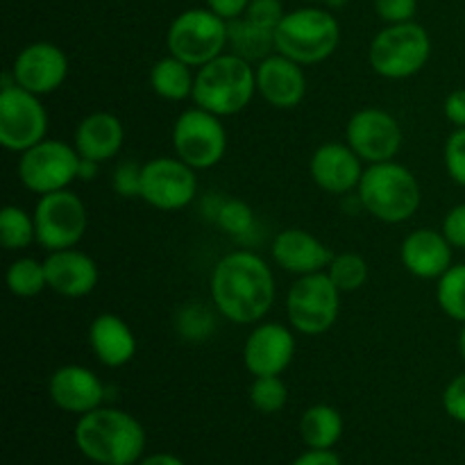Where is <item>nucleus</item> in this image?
Listing matches in <instances>:
<instances>
[{"label":"nucleus","instance_id":"f257e3e1","mask_svg":"<svg viewBox=\"0 0 465 465\" xmlns=\"http://www.w3.org/2000/svg\"><path fill=\"white\" fill-rule=\"evenodd\" d=\"M209 293L223 318L236 325H254L275 304V277L257 252L236 250L213 266Z\"/></svg>","mask_w":465,"mask_h":465},{"label":"nucleus","instance_id":"f03ea898","mask_svg":"<svg viewBox=\"0 0 465 465\" xmlns=\"http://www.w3.org/2000/svg\"><path fill=\"white\" fill-rule=\"evenodd\" d=\"M80 452L100 465H132L145 450L141 422L121 409H94L75 427Z\"/></svg>","mask_w":465,"mask_h":465},{"label":"nucleus","instance_id":"7ed1b4c3","mask_svg":"<svg viewBox=\"0 0 465 465\" xmlns=\"http://www.w3.org/2000/svg\"><path fill=\"white\" fill-rule=\"evenodd\" d=\"M254 91H257V73L252 64L232 53H223L221 57L198 68L191 98L195 107L225 118L243 112L252 103Z\"/></svg>","mask_w":465,"mask_h":465},{"label":"nucleus","instance_id":"20e7f679","mask_svg":"<svg viewBox=\"0 0 465 465\" xmlns=\"http://www.w3.org/2000/svg\"><path fill=\"white\" fill-rule=\"evenodd\" d=\"M359 204L381 223H404L420 207V184L407 166L398 162L371 163L357 186Z\"/></svg>","mask_w":465,"mask_h":465},{"label":"nucleus","instance_id":"39448f33","mask_svg":"<svg viewBox=\"0 0 465 465\" xmlns=\"http://www.w3.org/2000/svg\"><path fill=\"white\" fill-rule=\"evenodd\" d=\"M341 25L330 9L302 7L289 12L275 30L277 53L293 62L309 64L325 62L339 48Z\"/></svg>","mask_w":465,"mask_h":465},{"label":"nucleus","instance_id":"423d86ee","mask_svg":"<svg viewBox=\"0 0 465 465\" xmlns=\"http://www.w3.org/2000/svg\"><path fill=\"white\" fill-rule=\"evenodd\" d=\"M431 39L420 23H395L377 32L371 41L368 59L377 75L386 80H407L430 62Z\"/></svg>","mask_w":465,"mask_h":465},{"label":"nucleus","instance_id":"0eeeda50","mask_svg":"<svg viewBox=\"0 0 465 465\" xmlns=\"http://www.w3.org/2000/svg\"><path fill=\"white\" fill-rule=\"evenodd\" d=\"M168 53L191 68L221 57L227 48V21L212 9H186L171 23L166 35Z\"/></svg>","mask_w":465,"mask_h":465},{"label":"nucleus","instance_id":"6e6552de","mask_svg":"<svg viewBox=\"0 0 465 465\" xmlns=\"http://www.w3.org/2000/svg\"><path fill=\"white\" fill-rule=\"evenodd\" d=\"M341 291L327 271L298 277L286 295L291 327L304 336H321L334 327L341 313Z\"/></svg>","mask_w":465,"mask_h":465},{"label":"nucleus","instance_id":"1a4fd4ad","mask_svg":"<svg viewBox=\"0 0 465 465\" xmlns=\"http://www.w3.org/2000/svg\"><path fill=\"white\" fill-rule=\"evenodd\" d=\"M41 95L30 94L14 82L12 75L3 77L0 89V145L9 153H25L41 143L48 132V112L41 104Z\"/></svg>","mask_w":465,"mask_h":465},{"label":"nucleus","instance_id":"9d476101","mask_svg":"<svg viewBox=\"0 0 465 465\" xmlns=\"http://www.w3.org/2000/svg\"><path fill=\"white\" fill-rule=\"evenodd\" d=\"M80 153L75 145L59 139H44L18 159V180L36 195L64 191L77 180Z\"/></svg>","mask_w":465,"mask_h":465},{"label":"nucleus","instance_id":"9b49d317","mask_svg":"<svg viewBox=\"0 0 465 465\" xmlns=\"http://www.w3.org/2000/svg\"><path fill=\"white\" fill-rule=\"evenodd\" d=\"M175 157L195 171H207L221 163L227 150V132L221 116L203 107H191L177 116L173 125Z\"/></svg>","mask_w":465,"mask_h":465},{"label":"nucleus","instance_id":"f8f14e48","mask_svg":"<svg viewBox=\"0 0 465 465\" xmlns=\"http://www.w3.org/2000/svg\"><path fill=\"white\" fill-rule=\"evenodd\" d=\"M32 216L36 225V243L50 252L75 248L89 225L84 203L68 189L39 195Z\"/></svg>","mask_w":465,"mask_h":465},{"label":"nucleus","instance_id":"ddd939ff","mask_svg":"<svg viewBox=\"0 0 465 465\" xmlns=\"http://www.w3.org/2000/svg\"><path fill=\"white\" fill-rule=\"evenodd\" d=\"M198 195L195 168L180 157H154L143 163L141 200L159 212H177L189 207Z\"/></svg>","mask_w":465,"mask_h":465},{"label":"nucleus","instance_id":"4468645a","mask_svg":"<svg viewBox=\"0 0 465 465\" xmlns=\"http://www.w3.org/2000/svg\"><path fill=\"white\" fill-rule=\"evenodd\" d=\"M345 141L350 148L371 163L393 162L402 148V127L393 114L377 107L359 109L345 125Z\"/></svg>","mask_w":465,"mask_h":465},{"label":"nucleus","instance_id":"2eb2a0df","mask_svg":"<svg viewBox=\"0 0 465 465\" xmlns=\"http://www.w3.org/2000/svg\"><path fill=\"white\" fill-rule=\"evenodd\" d=\"M12 77L18 86H23L30 94H53L68 77L66 53L50 41H35L16 54Z\"/></svg>","mask_w":465,"mask_h":465},{"label":"nucleus","instance_id":"dca6fc26","mask_svg":"<svg viewBox=\"0 0 465 465\" xmlns=\"http://www.w3.org/2000/svg\"><path fill=\"white\" fill-rule=\"evenodd\" d=\"M295 357V336L282 322H262L243 345V363L252 377L282 375Z\"/></svg>","mask_w":465,"mask_h":465},{"label":"nucleus","instance_id":"f3484780","mask_svg":"<svg viewBox=\"0 0 465 465\" xmlns=\"http://www.w3.org/2000/svg\"><path fill=\"white\" fill-rule=\"evenodd\" d=\"M257 91L271 107L295 109L307 95V75L302 64L282 53H272L254 68Z\"/></svg>","mask_w":465,"mask_h":465},{"label":"nucleus","instance_id":"a211bd4d","mask_svg":"<svg viewBox=\"0 0 465 465\" xmlns=\"http://www.w3.org/2000/svg\"><path fill=\"white\" fill-rule=\"evenodd\" d=\"M363 171V159L348 143H322L309 162V173L318 189L334 195L357 189Z\"/></svg>","mask_w":465,"mask_h":465},{"label":"nucleus","instance_id":"6ab92c4d","mask_svg":"<svg viewBox=\"0 0 465 465\" xmlns=\"http://www.w3.org/2000/svg\"><path fill=\"white\" fill-rule=\"evenodd\" d=\"M331 257L334 252L321 239L300 227L282 230L272 241V259L291 275L304 277L327 271Z\"/></svg>","mask_w":465,"mask_h":465},{"label":"nucleus","instance_id":"aec40b11","mask_svg":"<svg viewBox=\"0 0 465 465\" xmlns=\"http://www.w3.org/2000/svg\"><path fill=\"white\" fill-rule=\"evenodd\" d=\"M48 393L54 407L68 413L94 411L103 404L104 386L94 371L84 366H62L48 381Z\"/></svg>","mask_w":465,"mask_h":465},{"label":"nucleus","instance_id":"412c9836","mask_svg":"<svg viewBox=\"0 0 465 465\" xmlns=\"http://www.w3.org/2000/svg\"><path fill=\"white\" fill-rule=\"evenodd\" d=\"M48 289L62 298H84L98 284V263L75 248L54 250L44 259Z\"/></svg>","mask_w":465,"mask_h":465},{"label":"nucleus","instance_id":"4be33fe9","mask_svg":"<svg viewBox=\"0 0 465 465\" xmlns=\"http://www.w3.org/2000/svg\"><path fill=\"white\" fill-rule=\"evenodd\" d=\"M452 250L443 232L420 227L402 241L400 259L418 280H439L452 268Z\"/></svg>","mask_w":465,"mask_h":465},{"label":"nucleus","instance_id":"5701e85b","mask_svg":"<svg viewBox=\"0 0 465 465\" xmlns=\"http://www.w3.org/2000/svg\"><path fill=\"white\" fill-rule=\"evenodd\" d=\"M123 141H125V127L121 118L109 112H94L80 121L73 145L80 157L103 163L121 153Z\"/></svg>","mask_w":465,"mask_h":465},{"label":"nucleus","instance_id":"b1692460","mask_svg":"<svg viewBox=\"0 0 465 465\" xmlns=\"http://www.w3.org/2000/svg\"><path fill=\"white\" fill-rule=\"evenodd\" d=\"M89 345L95 359L107 368H123L134 359L136 339L125 321L116 313H100L89 327Z\"/></svg>","mask_w":465,"mask_h":465},{"label":"nucleus","instance_id":"393cba45","mask_svg":"<svg viewBox=\"0 0 465 465\" xmlns=\"http://www.w3.org/2000/svg\"><path fill=\"white\" fill-rule=\"evenodd\" d=\"M227 48L245 62L259 64L277 53L275 32L248 21L245 16L234 18V21H227Z\"/></svg>","mask_w":465,"mask_h":465},{"label":"nucleus","instance_id":"a878e982","mask_svg":"<svg viewBox=\"0 0 465 465\" xmlns=\"http://www.w3.org/2000/svg\"><path fill=\"white\" fill-rule=\"evenodd\" d=\"M193 84L195 75L191 73L189 64H184L182 59L168 57L154 62V66L150 68V86H153L154 94L163 100H171V103H180L193 95Z\"/></svg>","mask_w":465,"mask_h":465},{"label":"nucleus","instance_id":"bb28decb","mask_svg":"<svg viewBox=\"0 0 465 465\" xmlns=\"http://www.w3.org/2000/svg\"><path fill=\"white\" fill-rule=\"evenodd\" d=\"M300 434L312 450H331L343 434V418L330 404H316L304 411Z\"/></svg>","mask_w":465,"mask_h":465},{"label":"nucleus","instance_id":"cd10ccee","mask_svg":"<svg viewBox=\"0 0 465 465\" xmlns=\"http://www.w3.org/2000/svg\"><path fill=\"white\" fill-rule=\"evenodd\" d=\"M5 282H7L9 293L16 298H35L48 289L44 262H36L32 257H18L16 262L9 263Z\"/></svg>","mask_w":465,"mask_h":465},{"label":"nucleus","instance_id":"c85d7f7f","mask_svg":"<svg viewBox=\"0 0 465 465\" xmlns=\"http://www.w3.org/2000/svg\"><path fill=\"white\" fill-rule=\"evenodd\" d=\"M36 241L35 216L16 204H7L0 212V243L5 250H25Z\"/></svg>","mask_w":465,"mask_h":465},{"label":"nucleus","instance_id":"c756f323","mask_svg":"<svg viewBox=\"0 0 465 465\" xmlns=\"http://www.w3.org/2000/svg\"><path fill=\"white\" fill-rule=\"evenodd\" d=\"M436 302L445 316L465 325V263H452L436 284Z\"/></svg>","mask_w":465,"mask_h":465},{"label":"nucleus","instance_id":"7c9ffc66","mask_svg":"<svg viewBox=\"0 0 465 465\" xmlns=\"http://www.w3.org/2000/svg\"><path fill=\"white\" fill-rule=\"evenodd\" d=\"M327 275L331 277L341 293H354L368 280V262L357 252L334 254L327 266Z\"/></svg>","mask_w":465,"mask_h":465},{"label":"nucleus","instance_id":"2f4dec72","mask_svg":"<svg viewBox=\"0 0 465 465\" xmlns=\"http://www.w3.org/2000/svg\"><path fill=\"white\" fill-rule=\"evenodd\" d=\"M213 223L232 239H245L254 230V212L243 200L223 198Z\"/></svg>","mask_w":465,"mask_h":465},{"label":"nucleus","instance_id":"473e14b6","mask_svg":"<svg viewBox=\"0 0 465 465\" xmlns=\"http://www.w3.org/2000/svg\"><path fill=\"white\" fill-rule=\"evenodd\" d=\"M250 402L262 413H280L289 402V389L280 375L254 377L250 384Z\"/></svg>","mask_w":465,"mask_h":465},{"label":"nucleus","instance_id":"72a5a7b5","mask_svg":"<svg viewBox=\"0 0 465 465\" xmlns=\"http://www.w3.org/2000/svg\"><path fill=\"white\" fill-rule=\"evenodd\" d=\"M216 330V318L203 302H191L177 313V331L191 343H203Z\"/></svg>","mask_w":465,"mask_h":465},{"label":"nucleus","instance_id":"f704fd0d","mask_svg":"<svg viewBox=\"0 0 465 465\" xmlns=\"http://www.w3.org/2000/svg\"><path fill=\"white\" fill-rule=\"evenodd\" d=\"M443 159L445 168H448V175L465 189V127H457V130L448 136Z\"/></svg>","mask_w":465,"mask_h":465},{"label":"nucleus","instance_id":"c9c22d12","mask_svg":"<svg viewBox=\"0 0 465 465\" xmlns=\"http://www.w3.org/2000/svg\"><path fill=\"white\" fill-rule=\"evenodd\" d=\"M243 16L248 18V21L257 23V25L266 27V30L275 32L277 25L282 23V18L286 16V12L282 0H250Z\"/></svg>","mask_w":465,"mask_h":465},{"label":"nucleus","instance_id":"e433bc0d","mask_svg":"<svg viewBox=\"0 0 465 465\" xmlns=\"http://www.w3.org/2000/svg\"><path fill=\"white\" fill-rule=\"evenodd\" d=\"M141 180H143V166L134 162H123L114 171V191L121 198H141Z\"/></svg>","mask_w":465,"mask_h":465},{"label":"nucleus","instance_id":"4c0bfd02","mask_svg":"<svg viewBox=\"0 0 465 465\" xmlns=\"http://www.w3.org/2000/svg\"><path fill=\"white\" fill-rule=\"evenodd\" d=\"M418 12V0H375V14L389 25L413 21Z\"/></svg>","mask_w":465,"mask_h":465},{"label":"nucleus","instance_id":"58836bf2","mask_svg":"<svg viewBox=\"0 0 465 465\" xmlns=\"http://www.w3.org/2000/svg\"><path fill=\"white\" fill-rule=\"evenodd\" d=\"M443 407L450 418L465 422V372L454 377V380L445 386Z\"/></svg>","mask_w":465,"mask_h":465},{"label":"nucleus","instance_id":"ea45409f","mask_svg":"<svg viewBox=\"0 0 465 465\" xmlns=\"http://www.w3.org/2000/svg\"><path fill=\"white\" fill-rule=\"evenodd\" d=\"M445 239L452 243V248L465 250V203L457 204L450 209L443 218V230Z\"/></svg>","mask_w":465,"mask_h":465},{"label":"nucleus","instance_id":"a19ab883","mask_svg":"<svg viewBox=\"0 0 465 465\" xmlns=\"http://www.w3.org/2000/svg\"><path fill=\"white\" fill-rule=\"evenodd\" d=\"M445 118L454 127H465V89H457L445 98L443 104Z\"/></svg>","mask_w":465,"mask_h":465},{"label":"nucleus","instance_id":"79ce46f5","mask_svg":"<svg viewBox=\"0 0 465 465\" xmlns=\"http://www.w3.org/2000/svg\"><path fill=\"white\" fill-rule=\"evenodd\" d=\"M248 5L250 0H207V7L221 18H225V21H234V18L243 16Z\"/></svg>","mask_w":465,"mask_h":465},{"label":"nucleus","instance_id":"37998d69","mask_svg":"<svg viewBox=\"0 0 465 465\" xmlns=\"http://www.w3.org/2000/svg\"><path fill=\"white\" fill-rule=\"evenodd\" d=\"M293 465H341V461L334 452H330V450H312V452L295 459Z\"/></svg>","mask_w":465,"mask_h":465},{"label":"nucleus","instance_id":"c03bdc74","mask_svg":"<svg viewBox=\"0 0 465 465\" xmlns=\"http://www.w3.org/2000/svg\"><path fill=\"white\" fill-rule=\"evenodd\" d=\"M100 173V163L94 159H80V168H77V180L82 182H94Z\"/></svg>","mask_w":465,"mask_h":465},{"label":"nucleus","instance_id":"a18cd8bd","mask_svg":"<svg viewBox=\"0 0 465 465\" xmlns=\"http://www.w3.org/2000/svg\"><path fill=\"white\" fill-rule=\"evenodd\" d=\"M139 465H184L177 457L173 454H153V457L143 459Z\"/></svg>","mask_w":465,"mask_h":465},{"label":"nucleus","instance_id":"49530a36","mask_svg":"<svg viewBox=\"0 0 465 465\" xmlns=\"http://www.w3.org/2000/svg\"><path fill=\"white\" fill-rule=\"evenodd\" d=\"M459 354H461V359L465 363V325H463L461 334H459Z\"/></svg>","mask_w":465,"mask_h":465},{"label":"nucleus","instance_id":"de8ad7c7","mask_svg":"<svg viewBox=\"0 0 465 465\" xmlns=\"http://www.w3.org/2000/svg\"><path fill=\"white\" fill-rule=\"evenodd\" d=\"M322 3H325L330 9H341L348 0H322Z\"/></svg>","mask_w":465,"mask_h":465},{"label":"nucleus","instance_id":"09e8293b","mask_svg":"<svg viewBox=\"0 0 465 465\" xmlns=\"http://www.w3.org/2000/svg\"><path fill=\"white\" fill-rule=\"evenodd\" d=\"M307 3H321V0H307Z\"/></svg>","mask_w":465,"mask_h":465}]
</instances>
